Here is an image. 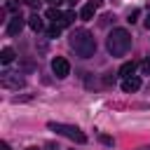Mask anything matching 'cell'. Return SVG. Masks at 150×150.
I'll return each mask as SVG.
<instances>
[{
	"label": "cell",
	"mask_w": 150,
	"mask_h": 150,
	"mask_svg": "<svg viewBox=\"0 0 150 150\" xmlns=\"http://www.w3.org/2000/svg\"><path fill=\"white\" fill-rule=\"evenodd\" d=\"M47 2H49V5H52V7H56V5H61V2H63V0H47Z\"/></svg>",
	"instance_id": "d6986e66"
},
{
	"label": "cell",
	"mask_w": 150,
	"mask_h": 150,
	"mask_svg": "<svg viewBox=\"0 0 150 150\" xmlns=\"http://www.w3.org/2000/svg\"><path fill=\"white\" fill-rule=\"evenodd\" d=\"M68 45H70V47L75 49V54L82 56V59H89V56H94V52H96L94 35H91L87 28H75V30L70 33V38H68Z\"/></svg>",
	"instance_id": "6da1fadb"
},
{
	"label": "cell",
	"mask_w": 150,
	"mask_h": 150,
	"mask_svg": "<svg viewBox=\"0 0 150 150\" xmlns=\"http://www.w3.org/2000/svg\"><path fill=\"white\" fill-rule=\"evenodd\" d=\"M28 150H38V148H28Z\"/></svg>",
	"instance_id": "cb8c5ba5"
},
{
	"label": "cell",
	"mask_w": 150,
	"mask_h": 150,
	"mask_svg": "<svg viewBox=\"0 0 150 150\" xmlns=\"http://www.w3.org/2000/svg\"><path fill=\"white\" fill-rule=\"evenodd\" d=\"M134 70H136V63H134V61H127V63H122V68H120V73H117V75L127 80V77H131V75H134Z\"/></svg>",
	"instance_id": "9c48e42d"
},
{
	"label": "cell",
	"mask_w": 150,
	"mask_h": 150,
	"mask_svg": "<svg viewBox=\"0 0 150 150\" xmlns=\"http://www.w3.org/2000/svg\"><path fill=\"white\" fill-rule=\"evenodd\" d=\"M68 2H73V5H75V2H77V0H68Z\"/></svg>",
	"instance_id": "603a6c76"
},
{
	"label": "cell",
	"mask_w": 150,
	"mask_h": 150,
	"mask_svg": "<svg viewBox=\"0 0 150 150\" xmlns=\"http://www.w3.org/2000/svg\"><path fill=\"white\" fill-rule=\"evenodd\" d=\"M73 19H75V12H63V23L61 26H70Z\"/></svg>",
	"instance_id": "4fadbf2b"
},
{
	"label": "cell",
	"mask_w": 150,
	"mask_h": 150,
	"mask_svg": "<svg viewBox=\"0 0 150 150\" xmlns=\"http://www.w3.org/2000/svg\"><path fill=\"white\" fill-rule=\"evenodd\" d=\"M105 47L112 56H124L129 49H131V35L127 28H112L108 40H105Z\"/></svg>",
	"instance_id": "7a4b0ae2"
},
{
	"label": "cell",
	"mask_w": 150,
	"mask_h": 150,
	"mask_svg": "<svg viewBox=\"0 0 150 150\" xmlns=\"http://www.w3.org/2000/svg\"><path fill=\"white\" fill-rule=\"evenodd\" d=\"M47 150H59V145L56 143H47Z\"/></svg>",
	"instance_id": "ac0fdd59"
},
{
	"label": "cell",
	"mask_w": 150,
	"mask_h": 150,
	"mask_svg": "<svg viewBox=\"0 0 150 150\" xmlns=\"http://www.w3.org/2000/svg\"><path fill=\"white\" fill-rule=\"evenodd\" d=\"M145 26H148V28H150V14H148V19H145Z\"/></svg>",
	"instance_id": "44dd1931"
},
{
	"label": "cell",
	"mask_w": 150,
	"mask_h": 150,
	"mask_svg": "<svg viewBox=\"0 0 150 150\" xmlns=\"http://www.w3.org/2000/svg\"><path fill=\"white\" fill-rule=\"evenodd\" d=\"M59 33H61V26H59V23H54V26H52V28L47 30V35H49V38H56Z\"/></svg>",
	"instance_id": "5bb4252c"
},
{
	"label": "cell",
	"mask_w": 150,
	"mask_h": 150,
	"mask_svg": "<svg viewBox=\"0 0 150 150\" xmlns=\"http://www.w3.org/2000/svg\"><path fill=\"white\" fill-rule=\"evenodd\" d=\"M21 5H30V7H40V0H19Z\"/></svg>",
	"instance_id": "e0dca14e"
},
{
	"label": "cell",
	"mask_w": 150,
	"mask_h": 150,
	"mask_svg": "<svg viewBox=\"0 0 150 150\" xmlns=\"http://www.w3.org/2000/svg\"><path fill=\"white\" fill-rule=\"evenodd\" d=\"M141 70H143V75H150V59L141 63Z\"/></svg>",
	"instance_id": "2e32d148"
},
{
	"label": "cell",
	"mask_w": 150,
	"mask_h": 150,
	"mask_svg": "<svg viewBox=\"0 0 150 150\" xmlns=\"http://www.w3.org/2000/svg\"><path fill=\"white\" fill-rule=\"evenodd\" d=\"M96 9H98V7H96V5H94V2H87V5H84V7H82V12H80V16H82V19H91V16H94V12H96Z\"/></svg>",
	"instance_id": "8fae6325"
},
{
	"label": "cell",
	"mask_w": 150,
	"mask_h": 150,
	"mask_svg": "<svg viewBox=\"0 0 150 150\" xmlns=\"http://www.w3.org/2000/svg\"><path fill=\"white\" fill-rule=\"evenodd\" d=\"M138 14H141L138 9H131V12H129V19H127V21H129V23H134V21L138 19Z\"/></svg>",
	"instance_id": "9a60e30c"
},
{
	"label": "cell",
	"mask_w": 150,
	"mask_h": 150,
	"mask_svg": "<svg viewBox=\"0 0 150 150\" xmlns=\"http://www.w3.org/2000/svg\"><path fill=\"white\" fill-rule=\"evenodd\" d=\"M141 150H150V145H145V148H141Z\"/></svg>",
	"instance_id": "7402d4cb"
},
{
	"label": "cell",
	"mask_w": 150,
	"mask_h": 150,
	"mask_svg": "<svg viewBox=\"0 0 150 150\" xmlns=\"http://www.w3.org/2000/svg\"><path fill=\"white\" fill-rule=\"evenodd\" d=\"M0 150H9V145H7V143H2V145H0Z\"/></svg>",
	"instance_id": "ffe728a7"
},
{
	"label": "cell",
	"mask_w": 150,
	"mask_h": 150,
	"mask_svg": "<svg viewBox=\"0 0 150 150\" xmlns=\"http://www.w3.org/2000/svg\"><path fill=\"white\" fill-rule=\"evenodd\" d=\"M136 89H141V77H136V75H131V77H127V80H122V91H127V94H131V91H136Z\"/></svg>",
	"instance_id": "52a82bcc"
},
{
	"label": "cell",
	"mask_w": 150,
	"mask_h": 150,
	"mask_svg": "<svg viewBox=\"0 0 150 150\" xmlns=\"http://www.w3.org/2000/svg\"><path fill=\"white\" fill-rule=\"evenodd\" d=\"M28 26H30L33 30H42V19H40L38 14H30V16H28Z\"/></svg>",
	"instance_id": "7c38bea8"
},
{
	"label": "cell",
	"mask_w": 150,
	"mask_h": 150,
	"mask_svg": "<svg viewBox=\"0 0 150 150\" xmlns=\"http://www.w3.org/2000/svg\"><path fill=\"white\" fill-rule=\"evenodd\" d=\"M49 129H52V131H56V134H61V136H66V138H70V141H75V143H87V136H84L77 127H73V124L49 122Z\"/></svg>",
	"instance_id": "3957f363"
},
{
	"label": "cell",
	"mask_w": 150,
	"mask_h": 150,
	"mask_svg": "<svg viewBox=\"0 0 150 150\" xmlns=\"http://www.w3.org/2000/svg\"><path fill=\"white\" fill-rule=\"evenodd\" d=\"M0 84L5 89H19V87H23V77H19V73H2Z\"/></svg>",
	"instance_id": "5b68a950"
},
{
	"label": "cell",
	"mask_w": 150,
	"mask_h": 150,
	"mask_svg": "<svg viewBox=\"0 0 150 150\" xmlns=\"http://www.w3.org/2000/svg\"><path fill=\"white\" fill-rule=\"evenodd\" d=\"M21 28H23V19L16 14V16H12V19H9V23H7V35H19V33H21Z\"/></svg>",
	"instance_id": "8992f818"
},
{
	"label": "cell",
	"mask_w": 150,
	"mask_h": 150,
	"mask_svg": "<svg viewBox=\"0 0 150 150\" xmlns=\"http://www.w3.org/2000/svg\"><path fill=\"white\" fill-rule=\"evenodd\" d=\"M52 70H54L56 77H68V73H70V63H68L63 56H54V59H52Z\"/></svg>",
	"instance_id": "277c9868"
},
{
	"label": "cell",
	"mask_w": 150,
	"mask_h": 150,
	"mask_svg": "<svg viewBox=\"0 0 150 150\" xmlns=\"http://www.w3.org/2000/svg\"><path fill=\"white\" fill-rule=\"evenodd\" d=\"M47 19H49L52 23H59V26H61V23H63V12H59L56 7H49V9H47Z\"/></svg>",
	"instance_id": "ba28073f"
},
{
	"label": "cell",
	"mask_w": 150,
	"mask_h": 150,
	"mask_svg": "<svg viewBox=\"0 0 150 150\" xmlns=\"http://www.w3.org/2000/svg\"><path fill=\"white\" fill-rule=\"evenodd\" d=\"M12 61H14V49H12V47H5V49L0 52V63L7 66V63H12Z\"/></svg>",
	"instance_id": "30bf717a"
}]
</instances>
